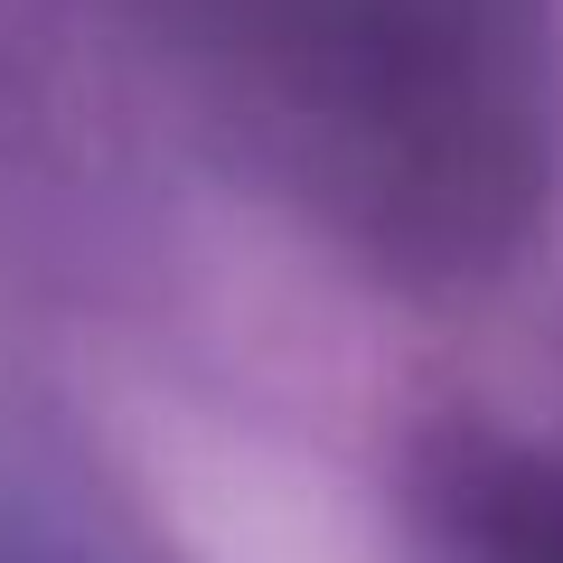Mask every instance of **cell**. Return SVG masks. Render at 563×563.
Returning <instances> with one entry per match:
<instances>
[{
	"label": "cell",
	"mask_w": 563,
	"mask_h": 563,
	"mask_svg": "<svg viewBox=\"0 0 563 563\" xmlns=\"http://www.w3.org/2000/svg\"><path fill=\"white\" fill-rule=\"evenodd\" d=\"M207 85L263 161L385 263L461 273L544 161L536 0H188Z\"/></svg>",
	"instance_id": "obj_1"
},
{
	"label": "cell",
	"mask_w": 563,
	"mask_h": 563,
	"mask_svg": "<svg viewBox=\"0 0 563 563\" xmlns=\"http://www.w3.org/2000/svg\"><path fill=\"white\" fill-rule=\"evenodd\" d=\"M461 563H563V470H517L479 488Z\"/></svg>",
	"instance_id": "obj_2"
}]
</instances>
